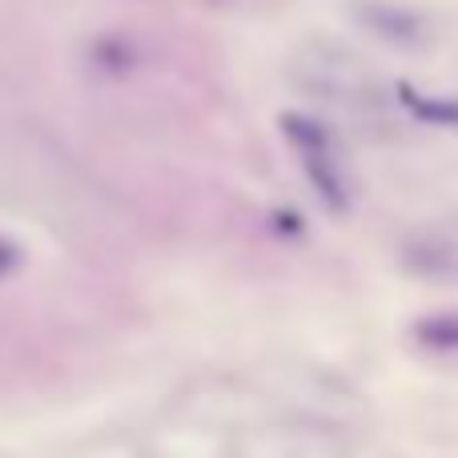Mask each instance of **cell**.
I'll use <instances>...</instances> for the list:
<instances>
[{
	"label": "cell",
	"mask_w": 458,
	"mask_h": 458,
	"mask_svg": "<svg viewBox=\"0 0 458 458\" xmlns=\"http://www.w3.org/2000/svg\"><path fill=\"white\" fill-rule=\"evenodd\" d=\"M422 346L430 350H443V354H454L458 350V314H435V318H422L414 326Z\"/></svg>",
	"instance_id": "cell-1"
}]
</instances>
